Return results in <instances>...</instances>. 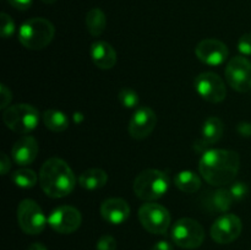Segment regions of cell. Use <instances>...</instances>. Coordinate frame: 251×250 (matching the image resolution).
<instances>
[{
  "label": "cell",
  "instance_id": "cell-1",
  "mask_svg": "<svg viewBox=\"0 0 251 250\" xmlns=\"http://www.w3.org/2000/svg\"><path fill=\"white\" fill-rule=\"evenodd\" d=\"M240 167L239 154L232 150L212 149L203 152L199 171L202 178L213 186L232 184Z\"/></svg>",
  "mask_w": 251,
  "mask_h": 250
},
{
  "label": "cell",
  "instance_id": "cell-2",
  "mask_svg": "<svg viewBox=\"0 0 251 250\" xmlns=\"http://www.w3.org/2000/svg\"><path fill=\"white\" fill-rule=\"evenodd\" d=\"M39 184L49 198H65L75 189L76 176L65 161L58 157H51L42 166Z\"/></svg>",
  "mask_w": 251,
  "mask_h": 250
},
{
  "label": "cell",
  "instance_id": "cell-3",
  "mask_svg": "<svg viewBox=\"0 0 251 250\" xmlns=\"http://www.w3.org/2000/svg\"><path fill=\"white\" fill-rule=\"evenodd\" d=\"M55 34L54 25L43 17H33L21 25L19 31V41L25 48L41 50L49 46Z\"/></svg>",
  "mask_w": 251,
  "mask_h": 250
},
{
  "label": "cell",
  "instance_id": "cell-4",
  "mask_svg": "<svg viewBox=\"0 0 251 250\" xmlns=\"http://www.w3.org/2000/svg\"><path fill=\"white\" fill-rule=\"evenodd\" d=\"M169 189V178L158 169H146L136 176L134 193L141 200L153 201L161 199Z\"/></svg>",
  "mask_w": 251,
  "mask_h": 250
},
{
  "label": "cell",
  "instance_id": "cell-5",
  "mask_svg": "<svg viewBox=\"0 0 251 250\" xmlns=\"http://www.w3.org/2000/svg\"><path fill=\"white\" fill-rule=\"evenodd\" d=\"M5 125L16 134H28L39 123V112L36 107L26 103L7 107L2 113Z\"/></svg>",
  "mask_w": 251,
  "mask_h": 250
},
{
  "label": "cell",
  "instance_id": "cell-6",
  "mask_svg": "<svg viewBox=\"0 0 251 250\" xmlns=\"http://www.w3.org/2000/svg\"><path fill=\"white\" fill-rule=\"evenodd\" d=\"M174 244L183 249H196L205 239V230L198 221L193 218H180L172 228Z\"/></svg>",
  "mask_w": 251,
  "mask_h": 250
},
{
  "label": "cell",
  "instance_id": "cell-7",
  "mask_svg": "<svg viewBox=\"0 0 251 250\" xmlns=\"http://www.w3.org/2000/svg\"><path fill=\"white\" fill-rule=\"evenodd\" d=\"M17 222L26 234L36 235L43 232L48 220L36 201L25 199L17 206Z\"/></svg>",
  "mask_w": 251,
  "mask_h": 250
},
{
  "label": "cell",
  "instance_id": "cell-8",
  "mask_svg": "<svg viewBox=\"0 0 251 250\" xmlns=\"http://www.w3.org/2000/svg\"><path fill=\"white\" fill-rule=\"evenodd\" d=\"M139 220L147 232L164 234L171 225V213L164 206L150 201L140 207Z\"/></svg>",
  "mask_w": 251,
  "mask_h": 250
},
{
  "label": "cell",
  "instance_id": "cell-9",
  "mask_svg": "<svg viewBox=\"0 0 251 250\" xmlns=\"http://www.w3.org/2000/svg\"><path fill=\"white\" fill-rule=\"evenodd\" d=\"M226 80L233 90L248 92L251 90V63L244 56H234L226 66Z\"/></svg>",
  "mask_w": 251,
  "mask_h": 250
},
{
  "label": "cell",
  "instance_id": "cell-10",
  "mask_svg": "<svg viewBox=\"0 0 251 250\" xmlns=\"http://www.w3.org/2000/svg\"><path fill=\"white\" fill-rule=\"evenodd\" d=\"M195 90L205 100L210 103H220L227 96L226 83L217 74L202 73L195 78Z\"/></svg>",
  "mask_w": 251,
  "mask_h": 250
},
{
  "label": "cell",
  "instance_id": "cell-11",
  "mask_svg": "<svg viewBox=\"0 0 251 250\" xmlns=\"http://www.w3.org/2000/svg\"><path fill=\"white\" fill-rule=\"evenodd\" d=\"M82 217L77 208L73 206H59L51 211L48 217V223L51 229L60 234H70L80 228Z\"/></svg>",
  "mask_w": 251,
  "mask_h": 250
},
{
  "label": "cell",
  "instance_id": "cell-12",
  "mask_svg": "<svg viewBox=\"0 0 251 250\" xmlns=\"http://www.w3.org/2000/svg\"><path fill=\"white\" fill-rule=\"evenodd\" d=\"M243 223L238 216L225 213L213 222L211 227V237L218 244H229L240 235Z\"/></svg>",
  "mask_w": 251,
  "mask_h": 250
},
{
  "label": "cell",
  "instance_id": "cell-13",
  "mask_svg": "<svg viewBox=\"0 0 251 250\" xmlns=\"http://www.w3.org/2000/svg\"><path fill=\"white\" fill-rule=\"evenodd\" d=\"M228 53L229 51L227 46L215 38L203 39L195 48V54L199 60L208 66L222 65L227 60Z\"/></svg>",
  "mask_w": 251,
  "mask_h": 250
},
{
  "label": "cell",
  "instance_id": "cell-14",
  "mask_svg": "<svg viewBox=\"0 0 251 250\" xmlns=\"http://www.w3.org/2000/svg\"><path fill=\"white\" fill-rule=\"evenodd\" d=\"M157 124V115L151 108L140 107L132 114L130 119L129 134L135 140H144L151 135Z\"/></svg>",
  "mask_w": 251,
  "mask_h": 250
},
{
  "label": "cell",
  "instance_id": "cell-15",
  "mask_svg": "<svg viewBox=\"0 0 251 250\" xmlns=\"http://www.w3.org/2000/svg\"><path fill=\"white\" fill-rule=\"evenodd\" d=\"M100 215L110 225H122L129 218L130 206L120 198L107 199L100 205Z\"/></svg>",
  "mask_w": 251,
  "mask_h": 250
},
{
  "label": "cell",
  "instance_id": "cell-16",
  "mask_svg": "<svg viewBox=\"0 0 251 250\" xmlns=\"http://www.w3.org/2000/svg\"><path fill=\"white\" fill-rule=\"evenodd\" d=\"M38 151L39 147L37 140L33 136L26 135L15 142L11 150V156L15 163L19 166H28L37 158Z\"/></svg>",
  "mask_w": 251,
  "mask_h": 250
},
{
  "label": "cell",
  "instance_id": "cell-17",
  "mask_svg": "<svg viewBox=\"0 0 251 250\" xmlns=\"http://www.w3.org/2000/svg\"><path fill=\"white\" fill-rule=\"evenodd\" d=\"M90 53L95 65L102 70H109L117 64V51L108 42L97 41L92 43Z\"/></svg>",
  "mask_w": 251,
  "mask_h": 250
},
{
  "label": "cell",
  "instance_id": "cell-18",
  "mask_svg": "<svg viewBox=\"0 0 251 250\" xmlns=\"http://www.w3.org/2000/svg\"><path fill=\"white\" fill-rule=\"evenodd\" d=\"M223 131H225V125H223L222 120L217 117H210L205 120L202 125V130H201V139L198 141L199 150L206 149V147L211 146V145L216 144L220 141L223 136Z\"/></svg>",
  "mask_w": 251,
  "mask_h": 250
},
{
  "label": "cell",
  "instance_id": "cell-19",
  "mask_svg": "<svg viewBox=\"0 0 251 250\" xmlns=\"http://www.w3.org/2000/svg\"><path fill=\"white\" fill-rule=\"evenodd\" d=\"M234 203L232 194L228 188H221L216 191L210 193L207 196V207L212 212L226 213L230 210V207Z\"/></svg>",
  "mask_w": 251,
  "mask_h": 250
},
{
  "label": "cell",
  "instance_id": "cell-20",
  "mask_svg": "<svg viewBox=\"0 0 251 250\" xmlns=\"http://www.w3.org/2000/svg\"><path fill=\"white\" fill-rule=\"evenodd\" d=\"M108 181V174L100 168H91L81 173L78 184L86 190H97L103 188Z\"/></svg>",
  "mask_w": 251,
  "mask_h": 250
},
{
  "label": "cell",
  "instance_id": "cell-21",
  "mask_svg": "<svg viewBox=\"0 0 251 250\" xmlns=\"http://www.w3.org/2000/svg\"><path fill=\"white\" fill-rule=\"evenodd\" d=\"M86 27L91 36L100 37L107 27V17L100 7H93L86 15Z\"/></svg>",
  "mask_w": 251,
  "mask_h": 250
},
{
  "label": "cell",
  "instance_id": "cell-22",
  "mask_svg": "<svg viewBox=\"0 0 251 250\" xmlns=\"http://www.w3.org/2000/svg\"><path fill=\"white\" fill-rule=\"evenodd\" d=\"M174 184L183 193L193 194L201 188V179L194 172L181 171L174 178Z\"/></svg>",
  "mask_w": 251,
  "mask_h": 250
},
{
  "label": "cell",
  "instance_id": "cell-23",
  "mask_svg": "<svg viewBox=\"0 0 251 250\" xmlns=\"http://www.w3.org/2000/svg\"><path fill=\"white\" fill-rule=\"evenodd\" d=\"M43 123L47 129L53 132H63L69 127V119L65 113L56 109H48L43 113Z\"/></svg>",
  "mask_w": 251,
  "mask_h": 250
},
{
  "label": "cell",
  "instance_id": "cell-24",
  "mask_svg": "<svg viewBox=\"0 0 251 250\" xmlns=\"http://www.w3.org/2000/svg\"><path fill=\"white\" fill-rule=\"evenodd\" d=\"M12 183L16 186L22 189H31L33 188L38 180V175L36 172L28 168H21L17 169L16 172L11 174Z\"/></svg>",
  "mask_w": 251,
  "mask_h": 250
},
{
  "label": "cell",
  "instance_id": "cell-25",
  "mask_svg": "<svg viewBox=\"0 0 251 250\" xmlns=\"http://www.w3.org/2000/svg\"><path fill=\"white\" fill-rule=\"evenodd\" d=\"M118 100H119L120 104L125 108H135L139 104V95L135 92L131 88H122L118 93Z\"/></svg>",
  "mask_w": 251,
  "mask_h": 250
},
{
  "label": "cell",
  "instance_id": "cell-26",
  "mask_svg": "<svg viewBox=\"0 0 251 250\" xmlns=\"http://www.w3.org/2000/svg\"><path fill=\"white\" fill-rule=\"evenodd\" d=\"M0 20H1V37L2 38H10L12 37L15 32V22L6 12H1L0 15Z\"/></svg>",
  "mask_w": 251,
  "mask_h": 250
},
{
  "label": "cell",
  "instance_id": "cell-27",
  "mask_svg": "<svg viewBox=\"0 0 251 250\" xmlns=\"http://www.w3.org/2000/svg\"><path fill=\"white\" fill-rule=\"evenodd\" d=\"M229 191L232 194L234 201H240L248 195V191H249V188L245 183H242V181H235V183H232V185L229 186Z\"/></svg>",
  "mask_w": 251,
  "mask_h": 250
},
{
  "label": "cell",
  "instance_id": "cell-28",
  "mask_svg": "<svg viewBox=\"0 0 251 250\" xmlns=\"http://www.w3.org/2000/svg\"><path fill=\"white\" fill-rule=\"evenodd\" d=\"M117 240L112 235H102L96 244V250H115Z\"/></svg>",
  "mask_w": 251,
  "mask_h": 250
},
{
  "label": "cell",
  "instance_id": "cell-29",
  "mask_svg": "<svg viewBox=\"0 0 251 250\" xmlns=\"http://www.w3.org/2000/svg\"><path fill=\"white\" fill-rule=\"evenodd\" d=\"M238 49L244 55H251V33H245L238 41Z\"/></svg>",
  "mask_w": 251,
  "mask_h": 250
},
{
  "label": "cell",
  "instance_id": "cell-30",
  "mask_svg": "<svg viewBox=\"0 0 251 250\" xmlns=\"http://www.w3.org/2000/svg\"><path fill=\"white\" fill-rule=\"evenodd\" d=\"M0 97H1V102H0V108L1 109H6L9 103L11 102V91L6 87L5 85H1L0 87Z\"/></svg>",
  "mask_w": 251,
  "mask_h": 250
},
{
  "label": "cell",
  "instance_id": "cell-31",
  "mask_svg": "<svg viewBox=\"0 0 251 250\" xmlns=\"http://www.w3.org/2000/svg\"><path fill=\"white\" fill-rule=\"evenodd\" d=\"M7 2L12 7H15L16 10H21V11H26L32 5V0H7Z\"/></svg>",
  "mask_w": 251,
  "mask_h": 250
},
{
  "label": "cell",
  "instance_id": "cell-32",
  "mask_svg": "<svg viewBox=\"0 0 251 250\" xmlns=\"http://www.w3.org/2000/svg\"><path fill=\"white\" fill-rule=\"evenodd\" d=\"M10 167H11V164H10L9 157L6 156V153H1V157H0V172H1L2 175H5L10 171Z\"/></svg>",
  "mask_w": 251,
  "mask_h": 250
},
{
  "label": "cell",
  "instance_id": "cell-33",
  "mask_svg": "<svg viewBox=\"0 0 251 250\" xmlns=\"http://www.w3.org/2000/svg\"><path fill=\"white\" fill-rule=\"evenodd\" d=\"M238 132L244 137H251V123L243 122L238 125Z\"/></svg>",
  "mask_w": 251,
  "mask_h": 250
},
{
  "label": "cell",
  "instance_id": "cell-34",
  "mask_svg": "<svg viewBox=\"0 0 251 250\" xmlns=\"http://www.w3.org/2000/svg\"><path fill=\"white\" fill-rule=\"evenodd\" d=\"M151 250H173V245L167 240H161L152 247Z\"/></svg>",
  "mask_w": 251,
  "mask_h": 250
},
{
  "label": "cell",
  "instance_id": "cell-35",
  "mask_svg": "<svg viewBox=\"0 0 251 250\" xmlns=\"http://www.w3.org/2000/svg\"><path fill=\"white\" fill-rule=\"evenodd\" d=\"M27 250H47V248L41 243H33V244L29 245Z\"/></svg>",
  "mask_w": 251,
  "mask_h": 250
},
{
  "label": "cell",
  "instance_id": "cell-36",
  "mask_svg": "<svg viewBox=\"0 0 251 250\" xmlns=\"http://www.w3.org/2000/svg\"><path fill=\"white\" fill-rule=\"evenodd\" d=\"M43 2H46V4H54V2L56 1V0H42Z\"/></svg>",
  "mask_w": 251,
  "mask_h": 250
}]
</instances>
